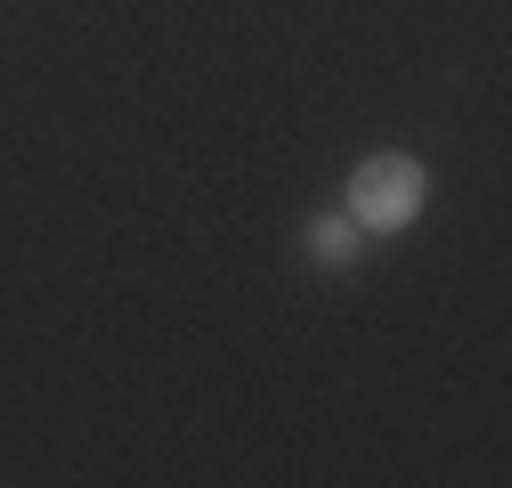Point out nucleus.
Listing matches in <instances>:
<instances>
[{
    "mask_svg": "<svg viewBox=\"0 0 512 488\" xmlns=\"http://www.w3.org/2000/svg\"><path fill=\"white\" fill-rule=\"evenodd\" d=\"M309 253L326 261V269H350V253H358V228H350V212L317 220V228H309Z\"/></svg>",
    "mask_w": 512,
    "mask_h": 488,
    "instance_id": "nucleus-2",
    "label": "nucleus"
},
{
    "mask_svg": "<svg viewBox=\"0 0 512 488\" xmlns=\"http://www.w3.org/2000/svg\"><path fill=\"white\" fill-rule=\"evenodd\" d=\"M423 196H431V179H423L415 155H366L350 171V228L358 236H399V228H415Z\"/></svg>",
    "mask_w": 512,
    "mask_h": 488,
    "instance_id": "nucleus-1",
    "label": "nucleus"
}]
</instances>
